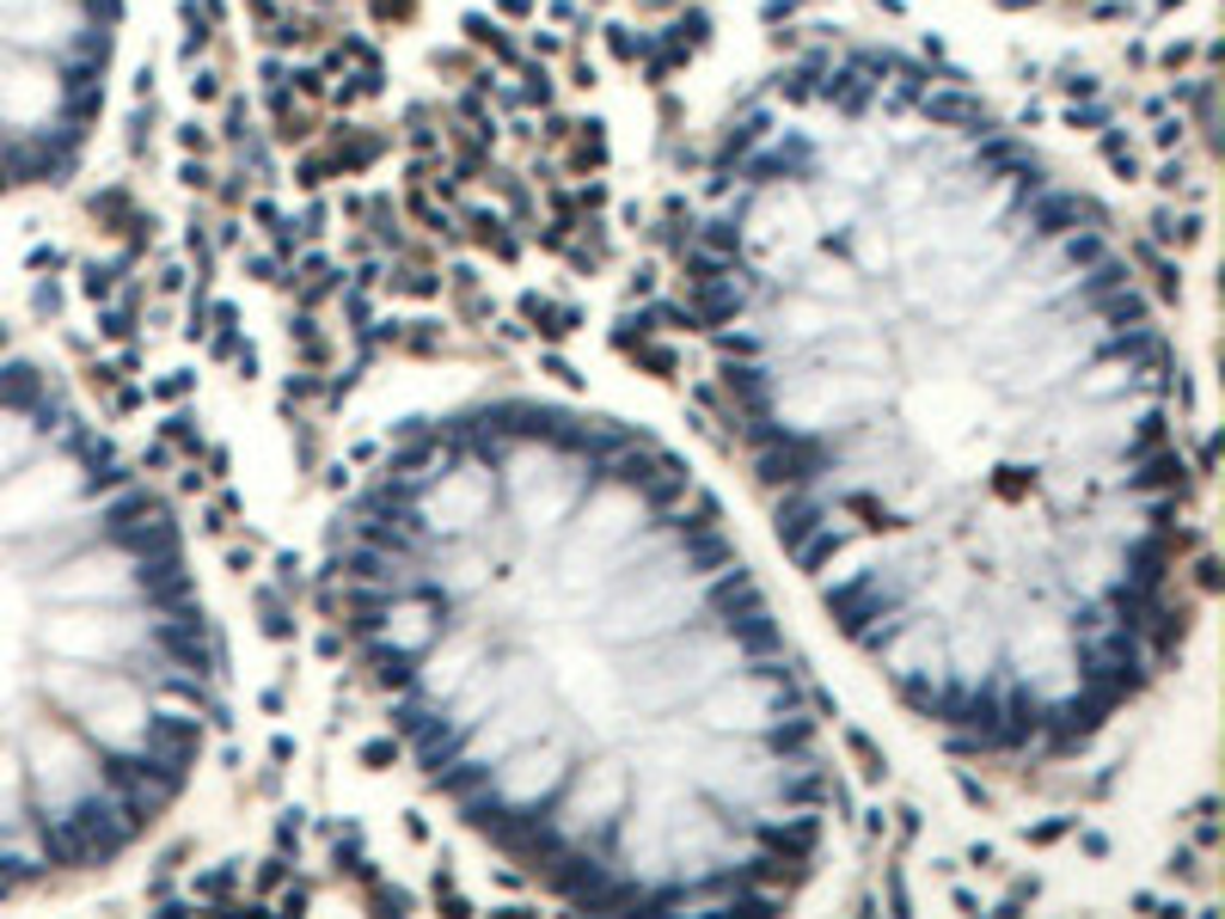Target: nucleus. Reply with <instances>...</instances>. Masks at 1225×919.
<instances>
[{
  "label": "nucleus",
  "mask_w": 1225,
  "mask_h": 919,
  "mask_svg": "<svg viewBox=\"0 0 1225 919\" xmlns=\"http://www.w3.org/2000/svg\"><path fill=\"white\" fill-rule=\"evenodd\" d=\"M202 681L166 509L0 331V888L98 871L172 810Z\"/></svg>",
  "instance_id": "1"
},
{
  "label": "nucleus",
  "mask_w": 1225,
  "mask_h": 919,
  "mask_svg": "<svg viewBox=\"0 0 1225 919\" xmlns=\"http://www.w3.org/2000/svg\"><path fill=\"white\" fill-rule=\"evenodd\" d=\"M123 0H0V190L62 178L105 110Z\"/></svg>",
  "instance_id": "2"
}]
</instances>
